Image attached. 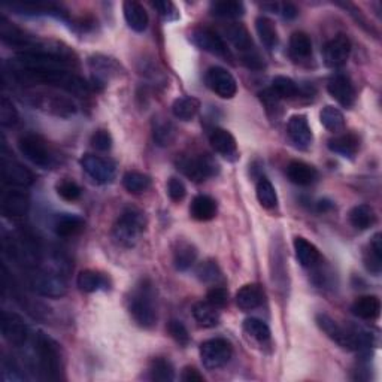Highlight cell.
Masks as SVG:
<instances>
[{
	"label": "cell",
	"mask_w": 382,
	"mask_h": 382,
	"mask_svg": "<svg viewBox=\"0 0 382 382\" xmlns=\"http://www.w3.org/2000/svg\"><path fill=\"white\" fill-rule=\"evenodd\" d=\"M0 206L6 216H23L30 208V200L23 191L6 190L0 199Z\"/></svg>",
	"instance_id": "21"
},
{
	"label": "cell",
	"mask_w": 382,
	"mask_h": 382,
	"mask_svg": "<svg viewBox=\"0 0 382 382\" xmlns=\"http://www.w3.org/2000/svg\"><path fill=\"white\" fill-rule=\"evenodd\" d=\"M14 73L21 82L42 84L60 89L76 96H85L90 91V84H87L81 76L72 73L68 69H39L23 71L14 69Z\"/></svg>",
	"instance_id": "1"
},
{
	"label": "cell",
	"mask_w": 382,
	"mask_h": 382,
	"mask_svg": "<svg viewBox=\"0 0 382 382\" xmlns=\"http://www.w3.org/2000/svg\"><path fill=\"white\" fill-rule=\"evenodd\" d=\"M206 85L221 99H232L237 93L235 76L221 66H212L206 72Z\"/></svg>",
	"instance_id": "13"
},
{
	"label": "cell",
	"mask_w": 382,
	"mask_h": 382,
	"mask_svg": "<svg viewBox=\"0 0 382 382\" xmlns=\"http://www.w3.org/2000/svg\"><path fill=\"white\" fill-rule=\"evenodd\" d=\"M13 9H17L20 14H27V15H54L64 18V13L60 6L50 3V2H39V0H24V2H17L13 3Z\"/></svg>",
	"instance_id": "30"
},
{
	"label": "cell",
	"mask_w": 382,
	"mask_h": 382,
	"mask_svg": "<svg viewBox=\"0 0 382 382\" xmlns=\"http://www.w3.org/2000/svg\"><path fill=\"white\" fill-rule=\"evenodd\" d=\"M147 228L145 212L135 206H127L117 218L112 227V236L123 248H133L140 241Z\"/></svg>",
	"instance_id": "3"
},
{
	"label": "cell",
	"mask_w": 382,
	"mask_h": 382,
	"mask_svg": "<svg viewBox=\"0 0 382 382\" xmlns=\"http://www.w3.org/2000/svg\"><path fill=\"white\" fill-rule=\"evenodd\" d=\"M190 41L194 43L196 47L211 52L214 56L223 57V59H230V51L227 48V43L224 42L223 36L216 34L215 30L210 27H196L191 30Z\"/></svg>",
	"instance_id": "12"
},
{
	"label": "cell",
	"mask_w": 382,
	"mask_h": 382,
	"mask_svg": "<svg viewBox=\"0 0 382 382\" xmlns=\"http://www.w3.org/2000/svg\"><path fill=\"white\" fill-rule=\"evenodd\" d=\"M178 169L196 182H202L210 179L220 172V166L214 157L210 154H196V156H185L178 161Z\"/></svg>",
	"instance_id": "8"
},
{
	"label": "cell",
	"mask_w": 382,
	"mask_h": 382,
	"mask_svg": "<svg viewBox=\"0 0 382 382\" xmlns=\"http://www.w3.org/2000/svg\"><path fill=\"white\" fill-rule=\"evenodd\" d=\"M90 66L93 68V71L96 73V80L99 81V84H105L106 78H109V76L118 75V72H119L118 63L114 59L102 57V56L93 57L90 60Z\"/></svg>",
	"instance_id": "41"
},
{
	"label": "cell",
	"mask_w": 382,
	"mask_h": 382,
	"mask_svg": "<svg viewBox=\"0 0 382 382\" xmlns=\"http://www.w3.org/2000/svg\"><path fill=\"white\" fill-rule=\"evenodd\" d=\"M360 148V139L354 133H344L329 140V149L344 157H354Z\"/></svg>",
	"instance_id": "35"
},
{
	"label": "cell",
	"mask_w": 382,
	"mask_h": 382,
	"mask_svg": "<svg viewBox=\"0 0 382 382\" xmlns=\"http://www.w3.org/2000/svg\"><path fill=\"white\" fill-rule=\"evenodd\" d=\"M265 302V291L258 284H247L236 293V304L242 311H253L260 308Z\"/></svg>",
	"instance_id": "23"
},
{
	"label": "cell",
	"mask_w": 382,
	"mask_h": 382,
	"mask_svg": "<svg viewBox=\"0 0 382 382\" xmlns=\"http://www.w3.org/2000/svg\"><path fill=\"white\" fill-rule=\"evenodd\" d=\"M0 38L10 47L23 48L24 51L36 50L38 41L26 35L23 30H20L13 23H9L5 17H0Z\"/></svg>",
	"instance_id": "18"
},
{
	"label": "cell",
	"mask_w": 382,
	"mask_h": 382,
	"mask_svg": "<svg viewBox=\"0 0 382 382\" xmlns=\"http://www.w3.org/2000/svg\"><path fill=\"white\" fill-rule=\"evenodd\" d=\"M76 286L84 293H96V291H106L111 288V281L99 270L87 269L82 270L76 278Z\"/></svg>",
	"instance_id": "22"
},
{
	"label": "cell",
	"mask_w": 382,
	"mask_h": 382,
	"mask_svg": "<svg viewBox=\"0 0 382 382\" xmlns=\"http://www.w3.org/2000/svg\"><path fill=\"white\" fill-rule=\"evenodd\" d=\"M198 260V248L187 241H178L173 247V265L178 270L185 272L194 266Z\"/></svg>",
	"instance_id": "31"
},
{
	"label": "cell",
	"mask_w": 382,
	"mask_h": 382,
	"mask_svg": "<svg viewBox=\"0 0 382 382\" xmlns=\"http://www.w3.org/2000/svg\"><path fill=\"white\" fill-rule=\"evenodd\" d=\"M123 185L128 193L142 194L151 189L152 181L145 173L138 172V170H130L123 177Z\"/></svg>",
	"instance_id": "42"
},
{
	"label": "cell",
	"mask_w": 382,
	"mask_h": 382,
	"mask_svg": "<svg viewBox=\"0 0 382 382\" xmlns=\"http://www.w3.org/2000/svg\"><path fill=\"white\" fill-rule=\"evenodd\" d=\"M193 316L198 321V324L200 327H205V329H212V327L220 324V311L212 307L210 302L194 303Z\"/></svg>",
	"instance_id": "34"
},
{
	"label": "cell",
	"mask_w": 382,
	"mask_h": 382,
	"mask_svg": "<svg viewBox=\"0 0 382 382\" xmlns=\"http://www.w3.org/2000/svg\"><path fill=\"white\" fill-rule=\"evenodd\" d=\"M190 215L198 221H211L216 215V202L211 196H196L190 205Z\"/></svg>",
	"instance_id": "32"
},
{
	"label": "cell",
	"mask_w": 382,
	"mask_h": 382,
	"mask_svg": "<svg viewBox=\"0 0 382 382\" xmlns=\"http://www.w3.org/2000/svg\"><path fill=\"white\" fill-rule=\"evenodd\" d=\"M29 281L30 287L45 297H61L68 291V284L63 277L48 270L35 269L29 275Z\"/></svg>",
	"instance_id": "10"
},
{
	"label": "cell",
	"mask_w": 382,
	"mask_h": 382,
	"mask_svg": "<svg viewBox=\"0 0 382 382\" xmlns=\"http://www.w3.org/2000/svg\"><path fill=\"white\" fill-rule=\"evenodd\" d=\"M152 139L159 147H169L177 139V127L165 115H156L152 119Z\"/></svg>",
	"instance_id": "26"
},
{
	"label": "cell",
	"mask_w": 382,
	"mask_h": 382,
	"mask_svg": "<svg viewBox=\"0 0 382 382\" xmlns=\"http://www.w3.org/2000/svg\"><path fill=\"white\" fill-rule=\"evenodd\" d=\"M290 51L293 57L308 59L312 56V41L304 31H296L290 38Z\"/></svg>",
	"instance_id": "46"
},
{
	"label": "cell",
	"mask_w": 382,
	"mask_h": 382,
	"mask_svg": "<svg viewBox=\"0 0 382 382\" xmlns=\"http://www.w3.org/2000/svg\"><path fill=\"white\" fill-rule=\"evenodd\" d=\"M168 332L172 336V339L177 344H179L182 346H187L190 344V333L187 330V327H185L181 321H178V320L169 321Z\"/></svg>",
	"instance_id": "52"
},
{
	"label": "cell",
	"mask_w": 382,
	"mask_h": 382,
	"mask_svg": "<svg viewBox=\"0 0 382 382\" xmlns=\"http://www.w3.org/2000/svg\"><path fill=\"white\" fill-rule=\"evenodd\" d=\"M54 232L60 237H72L78 236L84 232L85 221L84 218L80 215H72V214H61L59 215L52 224Z\"/></svg>",
	"instance_id": "28"
},
{
	"label": "cell",
	"mask_w": 382,
	"mask_h": 382,
	"mask_svg": "<svg viewBox=\"0 0 382 382\" xmlns=\"http://www.w3.org/2000/svg\"><path fill=\"white\" fill-rule=\"evenodd\" d=\"M2 178L6 184L15 185V187H29L35 181L34 173L26 166L6 156H2Z\"/></svg>",
	"instance_id": "16"
},
{
	"label": "cell",
	"mask_w": 382,
	"mask_h": 382,
	"mask_svg": "<svg viewBox=\"0 0 382 382\" xmlns=\"http://www.w3.org/2000/svg\"><path fill=\"white\" fill-rule=\"evenodd\" d=\"M327 90H329L333 99L344 108H351L355 103L354 84L344 73L335 75L327 84Z\"/></svg>",
	"instance_id": "17"
},
{
	"label": "cell",
	"mask_w": 382,
	"mask_h": 382,
	"mask_svg": "<svg viewBox=\"0 0 382 382\" xmlns=\"http://www.w3.org/2000/svg\"><path fill=\"white\" fill-rule=\"evenodd\" d=\"M26 96H27V102L31 106H34L35 109H41V111L47 114L63 117V118H68L76 114L75 102L66 96L56 94V93H43V91L29 93Z\"/></svg>",
	"instance_id": "7"
},
{
	"label": "cell",
	"mask_w": 382,
	"mask_h": 382,
	"mask_svg": "<svg viewBox=\"0 0 382 382\" xmlns=\"http://www.w3.org/2000/svg\"><path fill=\"white\" fill-rule=\"evenodd\" d=\"M57 194L60 196V198L63 200H66V202H75V200H78L81 198V194H82V190L78 184H76L75 181L72 179H68V178H64L61 179L59 184H57Z\"/></svg>",
	"instance_id": "50"
},
{
	"label": "cell",
	"mask_w": 382,
	"mask_h": 382,
	"mask_svg": "<svg viewBox=\"0 0 382 382\" xmlns=\"http://www.w3.org/2000/svg\"><path fill=\"white\" fill-rule=\"evenodd\" d=\"M320 119L321 124L329 130V132L339 133L345 128V117L339 109L335 106L327 105L325 108H323V111L320 112Z\"/></svg>",
	"instance_id": "44"
},
{
	"label": "cell",
	"mask_w": 382,
	"mask_h": 382,
	"mask_svg": "<svg viewBox=\"0 0 382 382\" xmlns=\"http://www.w3.org/2000/svg\"><path fill=\"white\" fill-rule=\"evenodd\" d=\"M293 247H294V251H296V257L299 260V263L303 267H314L321 261V254L318 248H316L312 242H309L308 239H304L302 236L294 237Z\"/></svg>",
	"instance_id": "29"
},
{
	"label": "cell",
	"mask_w": 382,
	"mask_h": 382,
	"mask_svg": "<svg viewBox=\"0 0 382 382\" xmlns=\"http://www.w3.org/2000/svg\"><path fill=\"white\" fill-rule=\"evenodd\" d=\"M351 54V41L346 35H337L325 43L323 48L324 63L332 69L342 68Z\"/></svg>",
	"instance_id": "14"
},
{
	"label": "cell",
	"mask_w": 382,
	"mask_h": 382,
	"mask_svg": "<svg viewBox=\"0 0 382 382\" xmlns=\"http://www.w3.org/2000/svg\"><path fill=\"white\" fill-rule=\"evenodd\" d=\"M198 277L203 281V282H208V284H215V286H218V284L223 282V274L220 267H218V265L215 263V261L212 260H208V261H203V263L198 267Z\"/></svg>",
	"instance_id": "49"
},
{
	"label": "cell",
	"mask_w": 382,
	"mask_h": 382,
	"mask_svg": "<svg viewBox=\"0 0 382 382\" xmlns=\"http://www.w3.org/2000/svg\"><path fill=\"white\" fill-rule=\"evenodd\" d=\"M168 194L173 202H181L185 199V196H187V189H185V185L181 179L170 178L168 182Z\"/></svg>",
	"instance_id": "55"
},
{
	"label": "cell",
	"mask_w": 382,
	"mask_h": 382,
	"mask_svg": "<svg viewBox=\"0 0 382 382\" xmlns=\"http://www.w3.org/2000/svg\"><path fill=\"white\" fill-rule=\"evenodd\" d=\"M224 34L227 41H230V43L237 51H241V57L245 56V54L256 51L254 42L253 39H251L249 31L244 24L235 23V24L227 26L224 29Z\"/></svg>",
	"instance_id": "25"
},
{
	"label": "cell",
	"mask_w": 382,
	"mask_h": 382,
	"mask_svg": "<svg viewBox=\"0 0 382 382\" xmlns=\"http://www.w3.org/2000/svg\"><path fill=\"white\" fill-rule=\"evenodd\" d=\"M244 330L247 335H249L253 339H256L260 344H265L270 341V329L269 325L258 318H248L244 321Z\"/></svg>",
	"instance_id": "48"
},
{
	"label": "cell",
	"mask_w": 382,
	"mask_h": 382,
	"mask_svg": "<svg viewBox=\"0 0 382 382\" xmlns=\"http://www.w3.org/2000/svg\"><path fill=\"white\" fill-rule=\"evenodd\" d=\"M181 379L185 382H203L205 381L203 375H200L199 370H196L194 367H185L182 370Z\"/></svg>",
	"instance_id": "57"
},
{
	"label": "cell",
	"mask_w": 382,
	"mask_h": 382,
	"mask_svg": "<svg viewBox=\"0 0 382 382\" xmlns=\"http://www.w3.org/2000/svg\"><path fill=\"white\" fill-rule=\"evenodd\" d=\"M152 6H154L157 10H159V14L161 17H165L168 21H173V20H178L179 18V13H178V9L177 6H175L172 2H156V3H152Z\"/></svg>",
	"instance_id": "56"
},
{
	"label": "cell",
	"mask_w": 382,
	"mask_h": 382,
	"mask_svg": "<svg viewBox=\"0 0 382 382\" xmlns=\"http://www.w3.org/2000/svg\"><path fill=\"white\" fill-rule=\"evenodd\" d=\"M351 312L360 320L374 321L381 314V300L376 296L358 297L351 307Z\"/></svg>",
	"instance_id": "33"
},
{
	"label": "cell",
	"mask_w": 382,
	"mask_h": 382,
	"mask_svg": "<svg viewBox=\"0 0 382 382\" xmlns=\"http://www.w3.org/2000/svg\"><path fill=\"white\" fill-rule=\"evenodd\" d=\"M123 13H124L126 23L130 29L138 31V34H142V31L147 30L149 23L148 13L139 2H135V0H127V2H124L123 5Z\"/></svg>",
	"instance_id": "24"
},
{
	"label": "cell",
	"mask_w": 382,
	"mask_h": 382,
	"mask_svg": "<svg viewBox=\"0 0 382 382\" xmlns=\"http://www.w3.org/2000/svg\"><path fill=\"white\" fill-rule=\"evenodd\" d=\"M287 135L291 140V144L296 148H300V149L309 148V145L312 144L314 135L309 127L307 115H293L288 119Z\"/></svg>",
	"instance_id": "19"
},
{
	"label": "cell",
	"mask_w": 382,
	"mask_h": 382,
	"mask_svg": "<svg viewBox=\"0 0 382 382\" xmlns=\"http://www.w3.org/2000/svg\"><path fill=\"white\" fill-rule=\"evenodd\" d=\"M281 14H282L284 18L294 20L299 15V9L294 6L293 3H282L281 5Z\"/></svg>",
	"instance_id": "58"
},
{
	"label": "cell",
	"mask_w": 382,
	"mask_h": 382,
	"mask_svg": "<svg viewBox=\"0 0 382 382\" xmlns=\"http://www.w3.org/2000/svg\"><path fill=\"white\" fill-rule=\"evenodd\" d=\"M18 148L21 154L41 169H51L56 165V154H54L52 148L39 135H24L18 140Z\"/></svg>",
	"instance_id": "6"
},
{
	"label": "cell",
	"mask_w": 382,
	"mask_h": 382,
	"mask_svg": "<svg viewBox=\"0 0 382 382\" xmlns=\"http://www.w3.org/2000/svg\"><path fill=\"white\" fill-rule=\"evenodd\" d=\"M256 30H257V35H258L261 43L265 45V48L272 51L278 47L279 38H278V31H277L274 21L269 20L267 17L261 15L256 20Z\"/></svg>",
	"instance_id": "38"
},
{
	"label": "cell",
	"mask_w": 382,
	"mask_h": 382,
	"mask_svg": "<svg viewBox=\"0 0 382 382\" xmlns=\"http://www.w3.org/2000/svg\"><path fill=\"white\" fill-rule=\"evenodd\" d=\"M202 365L208 370H216L224 367L233 357V345L224 337H214L205 341L200 345Z\"/></svg>",
	"instance_id": "9"
},
{
	"label": "cell",
	"mask_w": 382,
	"mask_h": 382,
	"mask_svg": "<svg viewBox=\"0 0 382 382\" xmlns=\"http://www.w3.org/2000/svg\"><path fill=\"white\" fill-rule=\"evenodd\" d=\"M270 91L274 93L278 99H291V97L297 96L299 87L288 76L278 75L272 80V89Z\"/></svg>",
	"instance_id": "47"
},
{
	"label": "cell",
	"mask_w": 382,
	"mask_h": 382,
	"mask_svg": "<svg viewBox=\"0 0 382 382\" xmlns=\"http://www.w3.org/2000/svg\"><path fill=\"white\" fill-rule=\"evenodd\" d=\"M316 325L327 335V337L348 351H357L363 345H369L370 335L360 332L358 329H348L335 321L332 316L325 314L316 315Z\"/></svg>",
	"instance_id": "4"
},
{
	"label": "cell",
	"mask_w": 382,
	"mask_h": 382,
	"mask_svg": "<svg viewBox=\"0 0 382 382\" xmlns=\"http://www.w3.org/2000/svg\"><path fill=\"white\" fill-rule=\"evenodd\" d=\"M81 166L97 184H109L117 177V163L111 157L85 154L81 159Z\"/></svg>",
	"instance_id": "11"
},
{
	"label": "cell",
	"mask_w": 382,
	"mask_h": 382,
	"mask_svg": "<svg viewBox=\"0 0 382 382\" xmlns=\"http://www.w3.org/2000/svg\"><path fill=\"white\" fill-rule=\"evenodd\" d=\"M18 122V112L15 106L13 105L6 96L0 101V123L3 127H10Z\"/></svg>",
	"instance_id": "51"
},
{
	"label": "cell",
	"mask_w": 382,
	"mask_h": 382,
	"mask_svg": "<svg viewBox=\"0 0 382 382\" xmlns=\"http://www.w3.org/2000/svg\"><path fill=\"white\" fill-rule=\"evenodd\" d=\"M148 374L152 381L159 382H170L175 379V369L172 363L163 357H156L151 360Z\"/></svg>",
	"instance_id": "43"
},
{
	"label": "cell",
	"mask_w": 382,
	"mask_h": 382,
	"mask_svg": "<svg viewBox=\"0 0 382 382\" xmlns=\"http://www.w3.org/2000/svg\"><path fill=\"white\" fill-rule=\"evenodd\" d=\"M211 13L220 18H239L245 14V5L239 0H218L211 3Z\"/></svg>",
	"instance_id": "40"
},
{
	"label": "cell",
	"mask_w": 382,
	"mask_h": 382,
	"mask_svg": "<svg viewBox=\"0 0 382 382\" xmlns=\"http://www.w3.org/2000/svg\"><path fill=\"white\" fill-rule=\"evenodd\" d=\"M287 177L293 184L307 187V185H311L316 181V178H318V172H316L314 166L308 165V163L293 160L287 166Z\"/></svg>",
	"instance_id": "27"
},
{
	"label": "cell",
	"mask_w": 382,
	"mask_h": 382,
	"mask_svg": "<svg viewBox=\"0 0 382 382\" xmlns=\"http://www.w3.org/2000/svg\"><path fill=\"white\" fill-rule=\"evenodd\" d=\"M365 266L374 275H379L382 270V236L376 233L367 245L365 253Z\"/></svg>",
	"instance_id": "36"
},
{
	"label": "cell",
	"mask_w": 382,
	"mask_h": 382,
	"mask_svg": "<svg viewBox=\"0 0 382 382\" xmlns=\"http://www.w3.org/2000/svg\"><path fill=\"white\" fill-rule=\"evenodd\" d=\"M333 208V205H332V202H325V200H321L320 203H318V210L320 211H327V210H332Z\"/></svg>",
	"instance_id": "59"
},
{
	"label": "cell",
	"mask_w": 382,
	"mask_h": 382,
	"mask_svg": "<svg viewBox=\"0 0 382 382\" xmlns=\"http://www.w3.org/2000/svg\"><path fill=\"white\" fill-rule=\"evenodd\" d=\"M200 111V102L199 99H196V97L191 96H184L179 97L173 102L172 105V112L175 115V118L181 119V122H190L198 112Z\"/></svg>",
	"instance_id": "39"
},
{
	"label": "cell",
	"mask_w": 382,
	"mask_h": 382,
	"mask_svg": "<svg viewBox=\"0 0 382 382\" xmlns=\"http://www.w3.org/2000/svg\"><path fill=\"white\" fill-rule=\"evenodd\" d=\"M128 312L138 325L151 329L157 323V294L151 279H140L128 297Z\"/></svg>",
	"instance_id": "2"
},
{
	"label": "cell",
	"mask_w": 382,
	"mask_h": 382,
	"mask_svg": "<svg viewBox=\"0 0 382 382\" xmlns=\"http://www.w3.org/2000/svg\"><path fill=\"white\" fill-rule=\"evenodd\" d=\"M39 370L42 376L50 381L60 379L63 370V357L60 345L45 333H38L35 339Z\"/></svg>",
	"instance_id": "5"
},
{
	"label": "cell",
	"mask_w": 382,
	"mask_h": 382,
	"mask_svg": "<svg viewBox=\"0 0 382 382\" xmlns=\"http://www.w3.org/2000/svg\"><path fill=\"white\" fill-rule=\"evenodd\" d=\"M257 200L266 210H274L278 205V194L274 185L267 178H260L256 187Z\"/></svg>",
	"instance_id": "45"
},
{
	"label": "cell",
	"mask_w": 382,
	"mask_h": 382,
	"mask_svg": "<svg viewBox=\"0 0 382 382\" xmlns=\"http://www.w3.org/2000/svg\"><path fill=\"white\" fill-rule=\"evenodd\" d=\"M210 142L212 148L227 160L237 159V144L235 136L226 128L215 127L210 133Z\"/></svg>",
	"instance_id": "20"
},
{
	"label": "cell",
	"mask_w": 382,
	"mask_h": 382,
	"mask_svg": "<svg viewBox=\"0 0 382 382\" xmlns=\"http://www.w3.org/2000/svg\"><path fill=\"white\" fill-rule=\"evenodd\" d=\"M206 302H210L212 307H215L216 309H221V308L227 307V303H228L227 288L223 286H214L208 291V294H206Z\"/></svg>",
	"instance_id": "53"
},
{
	"label": "cell",
	"mask_w": 382,
	"mask_h": 382,
	"mask_svg": "<svg viewBox=\"0 0 382 382\" xmlns=\"http://www.w3.org/2000/svg\"><path fill=\"white\" fill-rule=\"evenodd\" d=\"M91 147L97 151H109L112 148V136L105 128L96 130L91 136Z\"/></svg>",
	"instance_id": "54"
},
{
	"label": "cell",
	"mask_w": 382,
	"mask_h": 382,
	"mask_svg": "<svg viewBox=\"0 0 382 382\" xmlns=\"http://www.w3.org/2000/svg\"><path fill=\"white\" fill-rule=\"evenodd\" d=\"M349 223L357 230H367L376 223V214L370 205H357L349 211Z\"/></svg>",
	"instance_id": "37"
},
{
	"label": "cell",
	"mask_w": 382,
	"mask_h": 382,
	"mask_svg": "<svg viewBox=\"0 0 382 382\" xmlns=\"http://www.w3.org/2000/svg\"><path fill=\"white\" fill-rule=\"evenodd\" d=\"M0 327H2V336L5 341L13 346H23L27 342L29 330L24 321L17 314H10L3 311L0 318Z\"/></svg>",
	"instance_id": "15"
}]
</instances>
